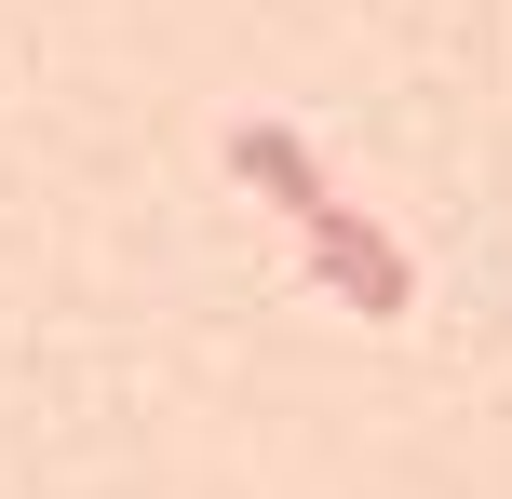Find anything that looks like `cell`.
I'll list each match as a JSON object with an SVG mask.
<instances>
[{
	"instance_id": "obj_1",
	"label": "cell",
	"mask_w": 512,
	"mask_h": 499,
	"mask_svg": "<svg viewBox=\"0 0 512 499\" xmlns=\"http://www.w3.org/2000/svg\"><path fill=\"white\" fill-rule=\"evenodd\" d=\"M297 243H310V270L337 284V311H364V324H405V311H418V257H405L364 203H324Z\"/></svg>"
},
{
	"instance_id": "obj_2",
	"label": "cell",
	"mask_w": 512,
	"mask_h": 499,
	"mask_svg": "<svg viewBox=\"0 0 512 499\" xmlns=\"http://www.w3.org/2000/svg\"><path fill=\"white\" fill-rule=\"evenodd\" d=\"M230 176H243V189H270V203L297 216V230H310V216L337 203V189H324V162H310V135H297V122H230Z\"/></svg>"
}]
</instances>
